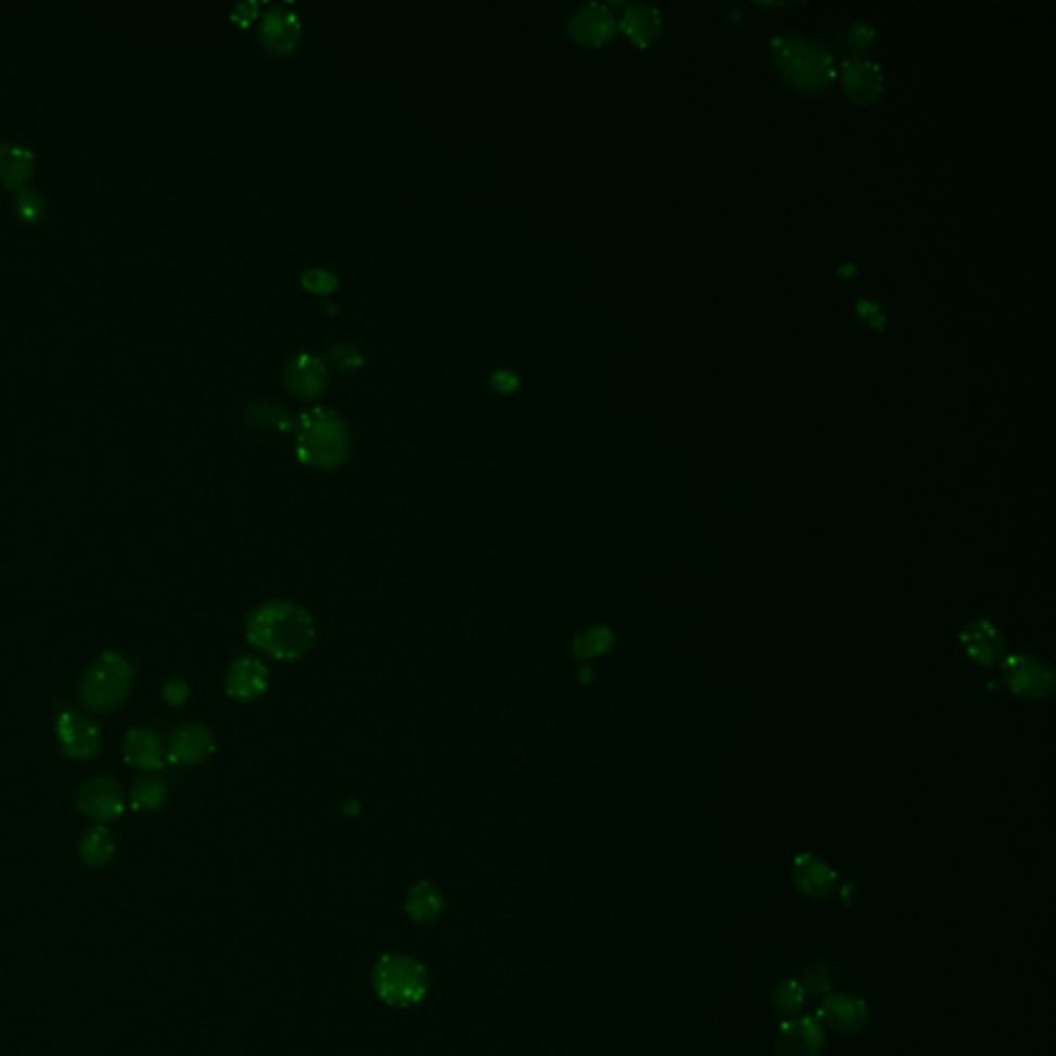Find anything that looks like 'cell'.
Here are the masks:
<instances>
[{"instance_id":"3","label":"cell","mask_w":1056,"mask_h":1056,"mask_svg":"<svg viewBox=\"0 0 1056 1056\" xmlns=\"http://www.w3.org/2000/svg\"><path fill=\"white\" fill-rule=\"evenodd\" d=\"M774 59L787 84L801 91H819L828 87L836 75L828 50L805 36L774 40Z\"/></svg>"},{"instance_id":"1","label":"cell","mask_w":1056,"mask_h":1056,"mask_svg":"<svg viewBox=\"0 0 1056 1056\" xmlns=\"http://www.w3.org/2000/svg\"><path fill=\"white\" fill-rule=\"evenodd\" d=\"M246 640L275 661L293 663L310 652L316 623L310 611L297 602H263L246 618Z\"/></svg>"},{"instance_id":"28","label":"cell","mask_w":1056,"mask_h":1056,"mask_svg":"<svg viewBox=\"0 0 1056 1056\" xmlns=\"http://www.w3.org/2000/svg\"><path fill=\"white\" fill-rule=\"evenodd\" d=\"M611 646H613V634L607 627H593L576 638L574 652L578 659H593L605 654Z\"/></svg>"},{"instance_id":"18","label":"cell","mask_w":1056,"mask_h":1056,"mask_svg":"<svg viewBox=\"0 0 1056 1056\" xmlns=\"http://www.w3.org/2000/svg\"><path fill=\"white\" fill-rule=\"evenodd\" d=\"M792 881L803 895L811 900H824L836 890V870L813 854H801L792 865Z\"/></svg>"},{"instance_id":"7","label":"cell","mask_w":1056,"mask_h":1056,"mask_svg":"<svg viewBox=\"0 0 1056 1056\" xmlns=\"http://www.w3.org/2000/svg\"><path fill=\"white\" fill-rule=\"evenodd\" d=\"M1003 682L1019 698L1042 700L1053 691L1055 677L1048 664L1019 654L1003 663Z\"/></svg>"},{"instance_id":"2","label":"cell","mask_w":1056,"mask_h":1056,"mask_svg":"<svg viewBox=\"0 0 1056 1056\" xmlns=\"http://www.w3.org/2000/svg\"><path fill=\"white\" fill-rule=\"evenodd\" d=\"M295 450L304 465L332 471L352 455V434L343 417L329 407H316L295 423Z\"/></svg>"},{"instance_id":"26","label":"cell","mask_w":1056,"mask_h":1056,"mask_svg":"<svg viewBox=\"0 0 1056 1056\" xmlns=\"http://www.w3.org/2000/svg\"><path fill=\"white\" fill-rule=\"evenodd\" d=\"M807 993L803 989V984L794 978H785L780 980L774 991H772V1005L778 1014L787 1015V1017H797L801 1015V1012L805 1009L807 1005Z\"/></svg>"},{"instance_id":"17","label":"cell","mask_w":1056,"mask_h":1056,"mask_svg":"<svg viewBox=\"0 0 1056 1056\" xmlns=\"http://www.w3.org/2000/svg\"><path fill=\"white\" fill-rule=\"evenodd\" d=\"M215 751V739L207 726L187 725L178 728L169 741L167 758L180 766H194L205 762Z\"/></svg>"},{"instance_id":"9","label":"cell","mask_w":1056,"mask_h":1056,"mask_svg":"<svg viewBox=\"0 0 1056 1056\" xmlns=\"http://www.w3.org/2000/svg\"><path fill=\"white\" fill-rule=\"evenodd\" d=\"M817 1021L836 1034H858L869 1021V1007L854 994L829 993L817 1012Z\"/></svg>"},{"instance_id":"16","label":"cell","mask_w":1056,"mask_h":1056,"mask_svg":"<svg viewBox=\"0 0 1056 1056\" xmlns=\"http://www.w3.org/2000/svg\"><path fill=\"white\" fill-rule=\"evenodd\" d=\"M36 151L15 139H0V185L15 192L36 174Z\"/></svg>"},{"instance_id":"27","label":"cell","mask_w":1056,"mask_h":1056,"mask_svg":"<svg viewBox=\"0 0 1056 1056\" xmlns=\"http://www.w3.org/2000/svg\"><path fill=\"white\" fill-rule=\"evenodd\" d=\"M166 801V785L160 778H141L130 790V803L137 811H153Z\"/></svg>"},{"instance_id":"22","label":"cell","mask_w":1056,"mask_h":1056,"mask_svg":"<svg viewBox=\"0 0 1056 1056\" xmlns=\"http://www.w3.org/2000/svg\"><path fill=\"white\" fill-rule=\"evenodd\" d=\"M444 906V895L430 881H419L409 890L405 900V911L419 925H434L442 916Z\"/></svg>"},{"instance_id":"4","label":"cell","mask_w":1056,"mask_h":1056,"mask_svg":"<svg viewBox=\"0 0 1056 1056\" xmlns=\"http://www.w3.org/2000/svg\"><path fill=\"white\" fill-rule=\"evenodd\" d=\"M430 987L428 970L411 955H384L373 970V989L393 1007H411L419 1003Z\"/></svg>"},{"instance_id":"12","label":"cell","mask_w":1056,"mask_h":1056,"mask_svg":"<svg viewBox=\"0 0 1056 1056\" xmlns=\"http://www.w3.org/2000/svg\"><path fill=\"white\" fill-rule=\"evenodd\" d=\"M269 666L256 657H242L229 664L226 689L238 702H256L269 689Z\"/></svg>"},{"instance_id":"13","label":"cell","mask_w":1056,"mask_h":1056,"mask_svg":"<svg viewBox=\"0 0 1056 1056\" xmlns=\"http://www.w3.org/2000/svg\"><path fill=\"white\" fill-rule=\"evenodd\" d=\"M59 739L68 758L87 760L93 758L102 747V733L93 721L79 712H64L56 725Z\"/></svg>"},{"instance_id":"23","label":"cell","mask_w":1056,"mask_h":1056,"mask_svg":"<svg viewBox=\"0 0 1056 1056\" xmlns=\"http://www.w3.org/2000/svg\"><path fill=\"white\" fill-rule=\"evenodd\" d=\"M79 852H81L85 865L98 869V867H105L112 861V856L116 852V842H114L110 829L104 828V826H96V828L85 831L81 844H79Z\"/></svg>"},{"instance_id":"30","label":"cell","mask_w":1056,"mask_h":1056,"mask_svg":"<svg viewBox=\"0 0 1056 1056\" xmlns=\"http://www.w3.org/2000/svg\"><path fill=\"white\" fill-rule=\"evenodd\" d=\"M331 361L343 372H353L364 366V357L353 345H332Z\"/></svg>"},{"instance_id":"6","label":"cell","mask_w":1056,"mask_h":1056,"mask_svg":"<svg viewBox=\"0 0 1056 1056\" xmlns=\"http://www.w3.org/2000/svg\"><path fill=\"white\" fill-rule=\"evenodd\" d=\"M774 1053L776 1056H824L826 1030L815 1017H788L778 1028Z\"/></svg>"},{"instance_id":"11","label":"cell","mask_w":1056,"mask_h":1056,"mask_svg":"<svg viewBox=\"0 0 1056 1056\" xmlns=\"http://www.w3.org/2000/svg\"><path fill=\"white\" fill-rule=\"evenodd\" d=\"M615 29H618V23H615L613 13L609 11V7H605L601 2L582 4L572 13V17L568 22L570 36L582 46H590V48L602 46L615 34Z\"/></svg>"},{"instance_id":"29","label":"cell","mask_w":1056,"mask_h":1056,"mask_svg":"<svg viewBox=\"0 0 1056 1056\" xmlns=\"http://www.w3.org/2000/svg\"><path fill=\"white\" fill-rule=\"evenodd\" d=\"M799 982L803 984L807 996L809 994L811 996H819V994H826L828 996L831 993V989H834V974L829 970L828 964H813L801 976Z\"/></svg>"},{"instance_id":"32","label":"cell","mask_w":1056,"mask_h":1056,"mask_svg":"<svg viewBox=\"0 0 1056 1056\" xmlns=\"http://www.w3.org/2000/svg\"><path fill=\"white\" fill-rule=\"evenodd\" d=\"M188 694H190V689H188L187 682H182V679L167 682L166 687H164V698L169 705L187 704Z\"/></svg>"},{"instance_id":"24","label":"cell","mask_w":1056,"mask_h":1056,"mask_svg":"<svg viewBox=\"0 0 1056 1056\" xmlns=\"http://www.w3.org/2000/svg\"><path fill=\"white\" fill-rule=\"evenodd\" d=\"M11 207L20 219H23L25 224H31V226L42 224L43 219L48 217V199H46L42 188L34 187V185H27V187L15 190L13 199H11Z\"/></svg>"},{"instance_id":"31","label":"cell","mask_w":1056,"mask_h":1056,"mask_svg":"<svg viewBox=\"0 0 1056 1056\" xmlns=\"http://www.w3.org/2000/svg\"><path fill=\"white\" fill-rule=\"evenodd\" d=\"M302 283H304V288H306V290H310L311 293H331V291L339 285L336 277H334L332 272H329V270L322 269L308 270V272L304 275Z\"/></svg>"},{"instance_id":"15","label":"cell","mask_w":1056,"mask_h":1056,"mask_svg":"<svg viewBox=\"0 0 1056 1056\" xmlns=\"http://www.w3.org/2000/svg\"><path fill=\"white\" fill-rule=\"evenodd\" d=\"M285 389L297 398H318L327 391V366L311 353L291 359L283 372Z\"/></svg>"},{"instance_id":"33","label":"cell","mask_w":1056,"mask_h":1056,"mask_svg":"<svg viewBox=\"0 0 1056 1056\" xmlns=\"http://www.w3.org/2000/svg\"><path fill=\"white\" fill-rule=\"evenodd\" d=\"M258 17V4L256 2H240L236 4V9L231 11L229 20L242 27H249L250 23L254 22Z\"/></svg>"},{"instance_id":"25","label":"cell","mask_w":1056,"mask_h":1056,"mask_svg":"<svg viewBox=\"0 0 1056 1056\" xmlns=\"http://www.w3.org/2000/svg\"><path fill=\"white\" fill-rule=\"evenodd\" d=\"M246 421L254 428L269 430V432H288L293 428L290 414L279 405L269 400H256L246 409Z\"/></svg>"},{"instance_id":"8","label":"cell","mask_w":1056,"mask_h":1056,"mask_svg":"<svg viewBox=\"0 0 1056 1056\" xmlns=\"http://www.w3.org/2000/svg\"><path fill=\"white\" fill-rule=\"evenodd\" d=\"M77 809L96 822L118 819L126 809L125 792L107 776L91 778L77 792Z\"/></svg>"},{"instance_id":"14","label":"cell","mask_w":1056,"mask_h":1056,"mask_svg":"<svg viewBox=\"0 0 1056 1056\" xmlns=\"http://www.w3.org/2000/svg\"><path fill=\"white\" fill-rule=\"evenodd\" d=\"M842 87L850 100L858 104H869L883 91V73L879 64L869 59L852 56L842 64Z\"/></svg>"},{"instance_id":"34","label":"cell","mask_w":1056,"mask_h":1056,"mask_svg":"<svg viewBox=\"0 0 1056 1056\" xmlns=\"http://www.w3.org/2000/svg\"><path fill=\"white\" fill-rule=\"evenodd\" d=\"M489 384L496 389L497 393L508 394L517 391L520 378L517 373L508 372V370H499L489 378Z\"/></svg>"},{"instance_id":"21","label":"cell","mask_w":1056,"mask_h":1056,"mask_svg":"<svg viewBox=\"0 0 1056 1056\" xmlns=\"http://www.w3.org/2000/svg\"><path fill=\"white\" fill-rule=\"evenodd\" d=\"M620 27L632 42L638 43V46H648L661 34L663 17H661V11L657 7L648 4V2H636V4H629L627 11L623 13Z\"/></svg>"},{"instance_id":"20","label":"cell","mask_w":1056,"mask_h":1056,"mask_svg":"<svg viewBox=\"0 0 1056 1056\" xmlns=\"http://www.w3.org/2000/svg\"><path fill=\"white\" fill-rule=\"evenodd\" d=\"M123 751L130 766L141 767V769H162L166 764L164 746L160 737L149 728H130Z\"/></svg>"},{"instance_id":"10","label":"cell","mask_w":1056,"mask_h":1056,"mask_svg":"<svg viewBox=\"0 0 1056 1056\" xmlns=\"http://www.w3.org/2000/svg\"><path fill=\"white\" fill-rule=\"evenodd\" d=\"M302 40V22L288 4H272L260 22V42L270 54H291Z\"/></svg>"},{"instance_id":"5","label":"cell","mask_w":1056,"mask_h":1056,"mask_svg":"<svg viewBox=\"0 0 1056 1056\" xmlns=\"http://www.w3.org/2000/svg\"><path fill=\"white\" fill-rule=\"evenodd\" d=\"M132 687V666L118 652H104L87 671L81 698L93 712H110L123 705Z\"/></svg>"},{"instance_id":"19","label":"cell","mask_w":1056,"mask_h":1056,"mask_svg":"<svg viewBox=\"0 0 1056 1056\" xmlns=\"http://www.w3.org/2000/svg\"><path fill=\"white\" fill-rule=\"evenodd\" d=\"M962 646L964 650L968 652V657L972 659L974 663L978 664H994L1005 652V640L1003 636L998 634V629L994 627L993 623L987 622V620H976V622L970 623L962 636Z\"/></svg>"}]
</instances>
